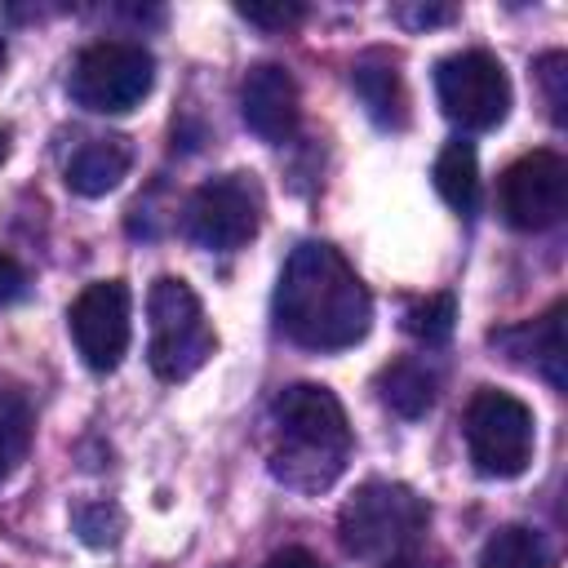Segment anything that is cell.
Returning <instances> with one entry per match:
<instances>
[{
    "label": "cell",
    "instance_id": "1",
    "mask_svg": "<svg viewBox=\"0 0 568 568\" xmlns=\"http://www.w3.org/2000/svg\"><path fill=\"white\" fill-rule=\"evenodd\" d=\"M275 320L306 351H346L373 328V297L355 266L324 240L288 253L275 284Z\"/></svg>",
    "mask_w": 568,
    "mask_h": 568
},
{
    "label": "cell",
    "instance_id": "2",
    "mask_svg": "<svg viewBox=\"0 0 568 568\" xmlns=\"http://www.w3.org/2000/svg\"><path fill=\"white\" fill-rule=\"evenodd\" d=\"M275 422V453H271V475L297 493H320L328 488L346 457H351V422L342 399L328 386L297 382L284 386L271 404Z\"/></svg>",
    "mask_w": 568,
    "mask_h": 568
},
{
    "label": "cell",
    "instance_id": "3",
    "mask_svg": "<svg viewBox=\"0 0 568 568\" xmlns=\"http://www.w3.org/2000/svg\"><path fill=\"white\" fill-rule=\"evenodd\" d=\"M426 524H430V506L408 484H395V479H364L337 515L346 555L364 564L404 559L426 532Z\"/></svg>",
    "mask_w": 568,
    "mask_h": 568
},
{
    "label": "cell",
    "instance_id": "4",
    "mask_svg": "<svg viewBox=\"0 0 568 568\" xmlns=\"http://www.w3.org/2000/svg\"><path fill=\"white\" fill-rule=\"evenodd\" d=\"M146 320H151V373L160 382H186L204 368V359L217 351V333L204 320V306L195 288L178 275H160L146 293Z\"/></svg>",
    "mask_w": 568,
    "mask_h": 568
},
{
    "label": "cell",
    "instance_id": "5",
    "mask_svg": "<svg viewBox=\"0 0 568 568\" xmlns=\"http://www.w3.org/2000/svg\"><path fill=\"white\" fill-rule=\"evenodd\" d=\"M155 80V58L133 40H98L80 49L67 75V93L75 106L93 115H124L133 111Z\"/></svg>",
    "mask_w": 568,
    "mask_h": 568
},
{
    "label": "cell",
    "instance_id": "6",
    "mask_svg": "<svg viewBox=\"0 0 568 568\" xmlns=\"http://www.w3.org/2000/svg\"><path fill=\"white\" fill-rule=\"evenodd\" d=\"M466 448L479 475L515 479L532 462V408L497 386L475 390L466 404Z\"/></svg>",
    "mask_w": 568,
    "mask_h": 568
},
{
    "label": "cell",
    "instance_id": "7",
    "mask_svg": "<svg viewBox=\"0 0 568 568\" xmlns=\"http://www.w3.org/2000/svg\"><path fill=\"white\" fill-rule=\"evenodd\" d=\"M435 98L453 124H462L466 133H484L506 120L510 80H506V67L488 49H462V53L439 58Z\"/></svg>",
    "mask_w": 568,
    "mask_h": 568
},
{
    "label": "cell",
    "instance_id": "8",
    "mask_svg": "<svg viewBox=\"0 0 568 568\" xmlns=\"http://www.w3.org/2000/svg\"><path fill=\"white\" fill-rule=\"evenodd\" d=\"M262 226V186L253 173H222L186 200V231L200 248L235 253Z\"/></svg>",
    "mask_w": 568,
    "mask_h": 568
},
{
    "label": "cell",
    "instance_id": "9",
    "mask_svg": "<svg viewBox=\"0 0 568 568\" xmlns=\"http://www.w3.org/2000/svg\"><path fill=\"white\" fill-rule=\"evenodd\" d=\"M71 337L80 359L93 373H115L129 337H133V293L124 280H93L75 293L71 311H67Z\"/></svg>",
    "mask_w": 568,
    "mask_h": 568
},
{
    "label": "cell",
    "instance_id": "10",
    "mask_svg": "<svg viewBox=\"0 0 568 568\" xmlns=\"http://www.w3.org/2000/svg\"><path fill=\"white\" fill-rule=\"evenodd\" d=\"M497 209L515 231H546L568 209V164L559 151L519 155L497 182Z\"/></svg>",
    "mask_w": 568,
    "mask_h": 568
},
{
    "label": "cell",
    "instance_id": "11",
    "mask_svg": "<svg viewBox=\"0 0 568 568\" xmlns=\"http://www.w3.org/2000/svg\"><path fill=\"white\" fill-rule=\"evenodd\" d=\"M240 115L262 142H288L302 120V93L297 80L280 62H257L244 71L240 84Z\"/></svg>",
    "mask_w": 568,
    "mask_h": 568
},
{
    "label": "cell",
    "instance_id": "12",
    "mask_svg": "<svg viewBox=\"0 0 568 568\" xmlns=\"http://www.w3.org/2000/svg\"><path fill=\"white\" fill-rule=\"evenodd\" d=\"M351 84L377 129H408V89L386 49H368L351 71Z\"/></svg>",
    "mask_w": 568,
    "mask_h": 568
},
{
    "label": "cell",
    "instance_id": "13",
    "mask_svg": "<svg viewBox=\"0 0 568 568\" xmlns=\"http://www.w3.org/2000/svg\"><path fill=\"white\" fill-rule=\"evenodd\" d=\"M129 164H133V146L129 138L111 133V138H93L84 142L71 160H67V186L84 200H98L106 191H115L124 178H129Z\"/></svg>",
    "mask_w": 568,
    "mask_h": 568
},
{
    "label": "cell",
    "instance_id": "14",
    "mask_svg": "<svg viewBox=\"0 0 568 568\" xmlns=\"http://www.w3.org/2000/svg\"><path fill=\"white\" fill-rule=\"evenodd\" d=\"M493 337H506V342H524V346H510V355H528V364L541 368V377L564 390V302H555L541 320L524 324V328H506V333H493Z\"/></svg>",
    "mask_w": 568,
    "mask_h": 568
},
{
    "label": "cell",
    "instance_id": "15",
    "mask_svg": "<svg viewBox=\"0 0 568 568\" xmlns=\"http://www.w3.org/2000/svg\"><path fill=\"white\" fill-rule=\"evenodd\" d=\"M435 386H439V377H435V368H430L426 359H395V364H386L382 377H377L382 404H386L390 413H399V417H422V413H430Z\"/></svg>",
    "mask_w": 568,
    "mask_h": 568
},
{
    "label": "cell",
    "instance_id": "16",
    "mask_svg": "<svg viewBox=\"0 0 568 568\" xmlns=\"http://www.w3.org/2000/svg\"><path fill=\"white\" fill-rule=\"evenodd\" d=\"M430 178H435V191L444 195L448 209H457V213H470L475 209V200H479V160H475V146L466 138L448 142L435 155Z\"/></svg>",
    "mask_w": 568,
    "mask_h": 568
},
{
    "label": "cell",
    "instance_id": "17",
    "mask_svg": "<svg viewBox=\"0 0 568 568\" xmlns=\"http://www.w3.org/2000/svg\"><path fill=\"white\" fill-rule=\"evenodd\" d=\"M550 555L541 546V537L524 524H510V528H497L479 555V568H546Z\"/></svg>",
    "mask_w": 568,
    "mask_h": 568
},
{
    "label": "cell",
    "instance_id": "18",
    "mask_svg": "<svg viewBox=\"0 0 568 568\" xmlns=\"http://www.w3.org/2000/svg\"><path fill=\"white\" fill-rule=\"evenodd\" d=\"M31 444V413L13 390H0V479L27 457Z\"/></svg>",
    "mask_w": 568,
    "mask_h": 568
},
{
    "label": "cell",
    "instance_id": "19",
    "mask_svg": "<svg viewBox=\"0 0 568 568\" xmlns=\"http://www.w3.org/2000/svg\"><path fill=\"white\" fill-rule=\"evenodd\" d=\"M453 320H457V302H453V293H435V297H426V302L408 306L404 328H408L417 342L439 346V342H448V337H453Z\"/></svg>",
    "mask_w": 568,
    "mask_h": 568
},
{
    "label": "cell",
    "instance_id": "20",
    "mask_svg": "<svg viewBox=\"0 0 568 568\" xmlns=\"http://www.w3.org/2000/svg\"><path fill=\"white\" fill-rule=\"evenodd\" d=\"M124 528V515L111 506V501H89L75 510V532L89 541V546H111Z\"/></svg>",
    "mask_w": 568,
    "mask_h": 568
},
{
    "label": "cell",
    "instance_id": "21",
    "mask_svg": "<svg viewBox=\"0 0 568 568\" xmlns=\"http://www.w3.org/2000/svg\"><path fill=\"white\" fill-rule=\"evenodd\" d=\"M235 13L244 22H253V27H266V31H288V27H297L306 18L302 4H240Z\"/></svg>",
    "mask_w": 568,
    "mask_h": 568
},
{
    "label": "cell",
    "instance_id": "22",
    "mask_svg": "<svg viewBox=\"0 0 568 568\" xmlns=\"http://www.w3.org/2000/svg\"><path fill=\"white\" fill-rule=\"evenodd\" d=\"M568 67V58L564 53H546L541 62H537V75H541V84H546V102H550V115L555 120H564V106H568V93H564V71Z\"/></svg>",
    "mask_w": 568,
    "mask_h": 568
},
{
    "label": "cell",
    "instance_id": "23",
    "mask_svg": "<svg viewBox=\"0 0 568 568\" xmlns=\"http://www.w3.org/2000/svg\"><path fill=\"white\" fill-rule=\"evenodd\" d=\"M27 293V271L18 266V257H9L4 248H0V306L4 302H18Z\"/></svg>",
    "mask_w": 568,
    "mask_h": 568
},
{
    "label": "cell",
    "instance_id": "24",
    "mask_svg": "<svg viewBox=\"0 0 568 568\" xmlns=\"http://www.w3.org/2000/svg\"><path fill=\"white\" fill-rule=\"evenodd\" d=\"M262 568H328L320 555H311L306 546H284V550H275Z\"/></svg>",
    "mask_w": 568,
    "mask_h": 568
},
{
    "label": "cell",
    "instance_id": "25",
    "mask_svg": "<svg viewBox=\"0 0 568 568\" xmlns=\"http://www.w3.org/2000/svg\"><path fill=\"white\" fill-rule=\"evenodd\" d=\"M448 18H453V9H417V13H413V22H417V27H430V22H448Z\"/></svg>",
    "mask_w": 568,
    "mask_h": 568
},
{
    "label": "cell",
    "instance_id": "26",
    "mask_svg": "<svg viewBox=\"0 0 568 568\" xmlns=\"http://www.w3.org/2000/svg\"><path fill=\"white\" fill-rule=\"evenodd\" d=\"M386 568H430V564H426V559H408V555H404V559H390Z\"/></svg>",
    "mask_w": 568,
    "mask_h": 568
},
{
    "label": "cell",
    "instance_id": "27",
    "mask_svg": "<svg viewBox=\"0 0 568 568\" xmlns=\"http://www.w3.org/2000/svg\"><path fill=\"white\" fill-rule=\"evenodd\" d=\"M4 160H9V129L0 124V164H4Z\"/></svg>",
    "mask_w": 568,
    "mask_h": 568
},
{
    "label": "cell",
    "instance_id": "28",
    "mask_svg": "<svg viewBox=\"0 0 568 568\" xmlns=\"http://www.w3.org/2000/svg\"><path fill=\"white\" fill-rule=\"evenodd\" d=\"M4 62H9V53H4V40H0V75H4Z\"/></svg>",
    "mask_w": 568,
    "mask_h": 568
}]
</instances>
